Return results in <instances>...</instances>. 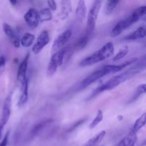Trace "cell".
I'll return each instance as SVG.
<instances>
[{
	"instance_id": "obj_32",
	"label": "cell",
	"mask_w": 146,
	"mask_h": 146,
	"mask_svg": "<svg viewBox=\"0 0 146 146\" xmlns=\"http://www.w3.org/2000/svg\"><path fill=\"white\" fill-rule=\"evenodd\" d=\"M10 3H11V4H13V6H15L16 4H17V3H19V1H10Z\"/></svg>"
},
{
	"instance_id": "obj_10",
	"label": "cell",
	"mask_w": 146,
	"mask_h": 146,
	"mask_svg": "<svg viewBox=\"0 0 146 146\" xmlns=\"http://www.w3.org/2000/svg\"><path fill=\"white\" fill-rule=\"evenodd\" d=\"M24 19L25 22L33 29L38 27L40 24V18L38 11L36 9L31 8L25 13L24 15Z\"/></svg>"
},
{
	"instance_id": "obj_2",
	"label": "cell",
	"mask_w": 146,
	"mask_h": 146,
	"mask_svg": "<svg viewBox=\"0 0 146 146\" xmlns=\"http://www.w3.org/2000/svg\"><path fill=\"white\" fill-rule=\"evenodd\" d=\"M139 71L140 70L138 69V68H131L130 70L125 71L123 74H119V75L115 76H113V78H110L108 81H107L106 82L104 83V84H102V85L100 86L99 87H98V88L94 90V92L91 94V98H94L96 96L98 95V94L104 92V91H108L114 89L116 87H118L120 84L125 82L127 80L130 79L133 76L136 75V74H138Z\"/></svg>"
},
{
	"instance_id": "obj_14",
	"label": "cell",
	"mask_w": 146,
	"mask_h": 146,
	"mask_svg": "<svg viewBox=\"0 0 146 146\" xmlns=\"http://www.w3.org/2000/svg\"><path fill=\"white\" fill-rule=\"evenodd\" d=\"M129 26H128V23L126 22L125 19L121 20V21H118L116 24L113 27V28L112 29L111 31V37L112 38H115V37L119 36L121 33L123 31H125V29H127L128 28H129Z\"/></svg>"
},
{
	"instance_id": "obj_28",
	"label": "cell",
	"mask_w": 146,
	"mask_h": 146,
	"mask_svg": "<svg viewBox=\"0 0 146 146\" xmlns=\"http://www.w3.org/2000/svg\"><path fill=\"white\" fill-rule=\"evenodd\" d=\"M88 39H89V36H87L86 34L84 36L81 37V38L78 40V42H77L76 45V46L77 49H82L83 48H84V47L86 46V44H88Z\"/></svg>"
},
{
	"instance_id": "obj_3",
	"label": "cell",
	"mask_w": 146,
	"mask_h": 146,
	"mask_svg": "<svg viewBox=\"0 0 146 146\" xmlns=\"http://www.w3.org/2000/svg\"><path fill=\"white\" fill-rule=\"evenodd\" d=\"M114 51H115V48H114L113 44L112 42H108L105 45L103 46L102 48H100L96 52L84 58L80 62L79 65L83 67L94 65L111 57L113 55Z\"/></svg>"
},
{
	"instance_id": "obj_22",
	"label": "cell",
	"mask_w": 146,
	"mask_h": 146,
	"mask_svg": "<svg viewBox=\"0 0 146 146\" xmlns=\"http://www.w3.org/2000/svg\"><path fill=\"white\" fill-rule=\"evenodd\" d=\"M39 14L40 21L41 22H46V21H49L52 19V13L51 10L48 8H44L38 11Z\"/></svg>"
},
{
	"instance_id": "obj_31",
	"label": "cell",
	"mask_w": 146,
	"mask_h": 146,
	"mask_svg": "<svg viewBox=\"0 0 146 146\" xmlns=\"http://www.w3.org/2000/svg\"><path fill=\"white\" fill-rule=\"evenodd\" d=\"M5 64H6L5 57L1 56H0V70H1V68H3V67L5 66Z\"/></svg>"
},
{
	"instance_id": "obj_27",
	"label": "cell",
	"mask_w": 146,
	"mask_h": 146,
	"mask_svg": "<svg viewBox=\"0 0 146 146\" xmlns=\"http://www.w3.org/2000/svg\"><path fill=\"white\" fill-rule=\"evenodd\" d=\"M51 120H46V121H41V123H38L37 125H34V127L33 128V129L31 130V133L32 134V135H36L37 133L39 132V131L42 129V128L44 126V125H46L47 123H48L51 122Z\"/></svg>"
},
{
	"instance_id": "obj_12",
	"label": "cell",
	"mask_w": 146,
	"mask_h": 146,
	"mask_svg": "<svg viewBox=\"0 0 146 146\" xmlns=\"http://www.w3.org/2000/svg\"><path fill=\"white\" fill-rule=\"evenodd\" d=\"M146 13V7L145 6H141L135 9L133 11L129 17H127L125 20L127 21L129 26H132L133 24L136 23L142 17L145 16Z\"/></svg>"
},
{
	"instance_id": "obj_1",
	"label": "cell",
	"mask_w": 146,
	"mask_h": 146,
	"mask_svg": "<svg viewBox=\"0 0 146 146\" xmlns=\"http://www.w3.org/2000/svg\"><path fill=\"white\" fill-rule=\"evenodd\" d=\"M138 60V58H133L125 61L123 64H118V65H110L109 64V65L104 66L102 68H99V69L96 70L94 72L91 73L85 79L83 80L81 85H80V88L81 89H84V88H87L88 86L94 84V82L97 81L98 80L101 79V78L104 77L105 76L119 72V71L123 70V68L128 67V66L136 63Z\"/></svg>"
},
{
	"instance_id": "obj_11",
	"label": "cell",
	"mask_w": 146,
	"mask_h": 146,
	"mask_svg": "<svg viewBox=\"0 0 146 146\" xmlns=\"http://www.w3.org/2000/svg\"><path fill=\"white\" fill-rule=\"evenodd\" d=\"M3 31L6 34L9 41L12 44L15 48H19L20 47V38L16 31H14V28L7 23H4L3 24Z\"/></svg>"
},
{
	"instance_id": "obj_5",
	"label": "cell",
	"mask_w": 146,
	"mask_h": 146,
	"mask_svg": "<svg viewBox=\"0 0 146 146\" xmlns=\"http://www.w3.org/2000/svg\"><path fill=\"white\" fill-rule=\"evenodd\" d=\"M11 104H12V92H10L4 100L1 115L0 117V141L2 137L3 130L8 123L11 115Z\"/></svg>"
},
{
	"instance_id": "obj_13",
	"label": "cell",
	"mask_w": 146,
	"mask_h": 146,
	"mask_svg": "<svg viewBox=\"0 0 146 146\" xmlns=\"http://www.w3.org/2000/svg\"><path fill=\"white\" fill-rule=\"evenodd\" d=\"M137 141V133H134L132 130L127 133L123 138L119 141L116 146H134Z\"/></svg>"
},
{
	"instance_id": "obj_6",
	"label": "cell",
	"mask_w": 146,
	"mask_h": 146,
	"mask_svg": "<svg viewBox=\"0 0 146 146\" xmlns=\"http://www.w3.org/2000/svg\"><path fill=\"white\" fill-rule=\"evenodd\" d=\"M64 55H65V49L64 48H62L60 51L52 54V56L50 59L49 63L48 64V67H47V75L50 76L54 75L56 72L58 67L63 64Z\"/></svg>"
},
{
	"instance_id": "obj_30",
	"label": "cell",
	"mask_w": 146,
	"mask_h": 146,
	"mask_svg": "<svg viewBox=\"0 0 146 146\" xmlns=\"http://www.w3.org/2000/svg\"><path fill=\"white\" fill-rule=\"evenodd\" d=\"M9 132H7L5 134L4 137L3 138L2 141L0 142V146H7V143H8V139H9Z\"/></svg>"
},
{
	"instance_id": "obj_25",
	"label": "cell",
	"mask_w": 146,
	"mask_h": 146,
	"mask_svg": "<svg viewBox=\"0 0 146 146\" xmlns=\"http://www.w3.org/2000/svg\"><path fill=\"white\" fill-rule=\"evenodd\" d=\"M128 51H129V49H128V46H124L122 48L119 50L118 54L113 57V61H119V60L122 59L123 57H125V56L128 54Z\"/></svg>"
},
{
	"instance_id": "obj_4",
	"label": "cell",
	"mask_w": 146,
	"mask_h": 146,
	"mask_svg": "<svg viewBox=\"0 0 146 146\" xmlns=\"http://www.w3.org/2000/svg\"><path fill=\"white\" fill-rule=\"evenodd\" d=\"M101 4H102L101 1H99V0L95 1L88 12L86 21V34L88 36H90L94 33V29H95L96 23L98 19V15L101 7Z\"/></svg>"
},
{
	"instance_id": "obj_16",
	"label": "cell",
	"mask_w": 146,
	"mask_h": 146,
	"mask_svg": "<svg viewBox=\"0 0 146 146\" xmlns=\"http://www.w3.org/2000/svg\"><path fill=\"white\" fill-rule=\"evenodd\" d=\"M86 14V6L85 1L80 0L77 4L76 9V16L80 22H82L84 20Z\"/></svg>"
},
{
	"instance_id": "obj_20",
	"label": "cell",
	"mask_w": 146,
	"mask_h": 146,
	"mask_svg": "<svg viewBox=\"0 0 146 146\" xmlns=\"http://www.w3.org/2000/svg\"><path fill=\"white\" fill-rule=\"evenodd\" d=\"M145 121H146V113H143L138 119L136 120L135 123H134L133 125V128H131L133 131L135 133L138 132L142 128H143L145 125Z\"/></svg>"
},
{
	"instance_id": "obj_7",
	"label": "cell",
	"mask_w": 146,
	"mask_h": 146,
	"mask_svg": "<svg viewBox=\"0 0 146 146\" xmlns=\"http://www.w3.org/2000/svg\"><path fill=\"white\" fill-rule=\"evenodd\" d=\"M71 35H72L71 30L67 29L63 33H61L58 36H57V38L54 40V43L52 44V47H51L52 54L62 49L64 46L68 42L69 38H71Z\"/></svg>"
},
{
	"instance_id": "obj_29",
	"label": "cell",
	"mask_w": 146,
	"mask_h": 146,
	"mask_svg": "<svg viewBox=\"0 0 146 146\" xmlns=\"http://www.w3.org/2000/svg\"><path fill=\"white\" fill-rule=\"evenodd\" d=\"M47 4H48V9H49L51 11H56V10L57 9V4L55 1L49 0V1H47Z\"/></svg>"
},
{
	"instance_id": "obj_23",
	"label": "cell",
	"mask_w": 146,
	"mask_h": 146,
	"mask_svg": "<svg viewBox=\"0 0 146 146\" xmlns=\"http://www.w3.org/2000/svg\"><path fill=\"white\" fill-rule=\"evenodd\" d=\"M103 119H104V113H103L102 110L99 109L98 111V112H97L96 116L94 118V119L93 120L92 122L90 124V129H94V128H95L103 121Z\"/></svg>"
},
{
	"instance_id": "obj_8",
	"label": "cell",
	"mask_w": 146,
	"mask_h": 146,
	"mask_svg": "<svg viewBox=\"0 0 146 146\" xmlns=\"http://www.w3.org/2000/svg\"><path fill=\"white\" fill-rule=\"evenodd\" d=\"M30 54H27L25 56L24 59L20 64L19 66L18 71H17V80H18L20 86H21V88H22L23 86L26 83V81L29 79L27 76V68H28L29 64V60Z\"/></svg>"
},
{
	"instance_id": "obj_17",
	"label": "cell",
	"mask_w": 146,
	"mask_h": 146,
	"mask_svg": "<svg viewBox=\"0 0 146 146\" xmlns=\"http://www.w3.org/2000/svg\"><path fill=\"white\" fill-rule=\"evenodd\" d=\"M21 89V95L20 96V98L18 101V105L19 108H21L24 106L26 104H27V101H28V96H29V79L26 81L24 85L23 86Z\"/></svg>"
},
{
	"instance_id": "obj_19",
	"label": "cell",
	"mask_w": 146,
	"mask_h": 146,
	"mask_svg": "<svg viewBox=\"0 0 146 146\" xmlns=\"http://www.w3.org/2000/svg\"><path fill=\"white\" fill-rule=\"evenodd\" d=\"M71 10H72V7H71V1L65 0V1H61V19H65L66 18H67L68 14L71 13Z\"/></svg>"
},
{
	"instance_id": "obj_26",
	"label": "cell",
	"mask_w": 146,
	"mask_h": 146,
	"mask_svg": "<svg viewBox=\"0 0 146 146\" xmlns=\"http://www.w3.org/2000/svg\"><path fill=\"white\" fill-rule=\"evenodd\" d=\"M145 84H141V85L138 86V87L137 88L136 91L135 93V95L133 96V101H135L136 99H138L139 97H141V96H142L143 94H145Z\"/></svg>"
},
{
	"instance_id": "obj_18",
	"label": "cell",
	"mask_w": 146,
	"mask_h": 146,
	"mask_svg": "<svg viewBox=\"0 0 146 146\" xmlns=\"http://www.w3.org/2000/svg\"><path fill=\"white\" fill-rule=\"evenodd\" d=\"M35 39V36L29 32H27L22 36L20 39V46H22L24 48H28L31 46Z\"/></svg>"
},
{
	"instance_id": "obj_24",
	"label": "cell",
	"mask_w": 146,
	"mask_h": 146,
	"mask_svg": "<svg viewBox=\"0 0 146 146\" xmlns=\"http://www.w3.org/2000/svg\"><path fill=\"white\" fill-rule=\"evenodd\" d=\"M119 3L120 1H113V0H110V1H107L106 7V14L109 15V14H112Z\"/></svg>"
},
{
	"instance_id": "obj_9",
	"label": "cell",
	"mask_w": 146,
	"mask_h": 146,
	"mask_svg": "<svg viewBox=\"0 0 146 146\" xmlns=\"http://www.w3.org/2000/svg\"><path fill=\"white\" fill-rule=\"evenodd\" d=\"M49 42V36L47 31H43L40 33L36 41L35 44L32 47V53L34 54H38L43 48Z\"/></svg>"
},
{
	"instance_id": "obj_21",
	"label": "cell",
	"mask_w": 146,
	"mask_h": 146,
	"mask_svg": "<svg viewBox=\"0 0 146 146\" xmlns=\"http://www.w3.org/2000/svg\"><path fill=\"white\" fill-rule=\"evenodd\" d=\"M106 132L105 131H102L100 133H98L96 136H94V138H91L85 146H97L98 144H100L101 143V141L104 140V137H105Z\"/></svg>"
},
{
	"instance_id": "obj_15",
	"label": "cell",
	"mask_w": 146,
	"mask_h": 146,
	"mask_svg": "<svg viewBox=\"0 0 146 146\" xmlns=\"http://www.w3.org/2000/svg\"><path fill=\"white\" fill-rule=\"evenodd\" d=\"M146 32L145 27H141L137 29L133 32L131 33L129 35L124 37V39L126 41H135L138 39H141L145 37Z\"/></svg>"
}]
</instances>
